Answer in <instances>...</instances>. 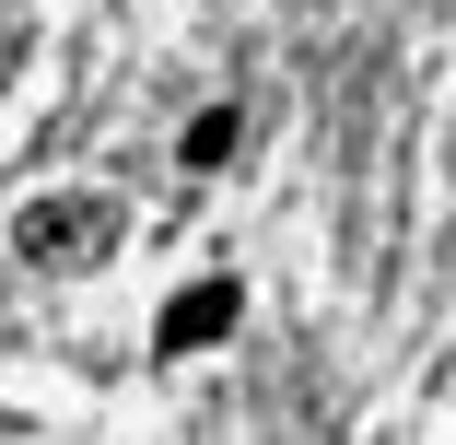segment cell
I'll return each instance as SVG.
<instances>
[{
	"label": "cell",
	"mask_w": 456,
	"mask_h": 445,
	"mask_svg": "<svg viewBox=\"0 0 456 445\" xmlns=\"http://www.w3.org/2000/svg\"><path fill=\"white\" fill-rule=\"evenodd\" d=\"M12 246L36 258V270H106L118 258V200H24Z\"/></svg>",
	"instance_id": "1"
},
{
	"label": "cell",
	"mask_w": 456,
	"mask_h": 445,
	"mask_svg": "<svg viewBox=\"0 0 456 445\" xmlns=\"http://www.w3.org/2000/svg\"><path fill=\"white\" fill-rule=\"evenodd\" d=\"M223 328H234V282H188V293L152 317V351H211Z\"/></svg>",
	"instance_id": "2"
},
{
	"label": "cell",
	"mask_w": 456,
	"mask_h": 445,
	"mask_svg": "<svg viewBox=\"0 0 456 445\" xmlns=\"http://www.w3.org/2000/svg\"><path fill=\"white\" fill-rule=\"evenodd\" d=\"M234 141H246V118H234V106H211V118H200L188 141H175V152H188V164L211 176V164H234Z\"/></svg>",
	"instance_id": "3"
}]
</instances>
